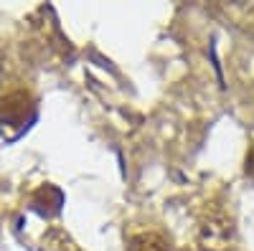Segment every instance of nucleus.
<instances>
[{
	"label": "nucleus",
	"instance_id": "obj_1",
	"mask_svg": "<svg viewBox=\"0 0 254 251\" xmlns=\"http://www.w3.org/2000/svg\"><path fill=\"white\" fill-rule=\"evenodd\" d=\"M130 251H171V246L158 234H137L130 239Z\"/></svg>",
	"mask_w": 254,
	"mask_h": 251
}]
</instances>
